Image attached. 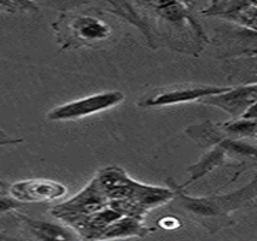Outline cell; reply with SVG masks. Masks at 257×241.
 Segmentation results:
<instances>
[{
  "label": "cell",
  "mask_w": 257,
  "mask_h": 241,
  "mask_svg": "<svg viewBox=\"0 0 257 241\" xmlns=\"http://www.w3.org/2000/svg\"><path fill=\"white\" fill-rule=\"evenodd\" d=\"M21 224L34 235L38 240H75L79 235L74 233V229H68L58 223L32 218L22 213H15Z\"/></svg>",
  "instance_id": "cell-9"
},
{
  "label": "cell",
  "mask_w": 257,
  "mask_h": 241,
  "mask_svg": "<svg viewBox=\"0 0 257 241\" xmlns=\"http://www.w3.org/2000/svg\"><path fill=\"white\" fill-rule=\"evenodd\" d=\"M0 8L10 13L15 10L37 11V7L32 0H0Z\"/></svg>",
  "instance_id": "cell-15"
},
{
  "label": "cell",
  "mask_w": 257,
  "mask_h": 241,
  "mask_svg": "<svg viewBox=\"0 0 257 241\" xmlns=\"http://www.w3.org/2000/svg\"><path fill=\"white\" fill-rule=\"evenodd\" d=\"M95 178L109 200L132 198L139 184L118 166H107L101 169Z\"/></svg>",
  "instance_id": "cell-8"
},
{
  "label": "cell",
  "mask_w": 257,
  "mask_h": 241,
  "mask_svg": "<svg viewBox=\"0 0 257 241\" xmlns=\"http://www.w3.org/2000/svg\"><path fill=\"white\" fill-rule=\"evenodd\" d=\"M151 4L154 5V8H158L161 7V5H164L167 4V3H169L170 0H150Z\"/></svg>",
  "instance_id": "cell-19"
},
{
  "label": "cell",
  "mask_w": 257,
  "mask_h": 241,
  "mask_svg": "<svg viewBox=\"0 0 257 241\" xmlns=\"http://www.w3.org/2000/svg\"><path fill=\"white\" fill-rule=\"evenodd\" d=\"M229 87L220 86L196 85V83H180L157 88L148 97L138 102L140 108H161V106L178 105L191 102H199L203 98L222 93Z\"/></svg>",
  "instance_id": "cell-3"
},
{
  "label": "cell",
  "mask_w": 257,
  "mask_h": 241,
  "mask_svg": "<svg viewBox=\"0 0 257 241\" xmlns=\"http://www.w3.org/2000/svg\"><path fill=\"white\" fill-rule=\"evenodd\" d=\"M220 129L226 134L227 138L231 139H255L257 130L256 120L247 118H232V120L219 123Z\"/></svg>",
  "instance_id": "cell-13"
},
{
  "label": "cell",
  "mask_w": 257,
  "mask_h": 241,
  "mask_svg": "<svg viewBox=\"0 0 257 241\" xmlns=\"http://www.w3.org/2000/svg\"><path fill=\"white\" fill-rule=\"evenodd\" d=\"M68 188L61 182L45 178H29L15 182L9 187V193L21 203H45L64 197Z\"/></svg>",
  "instance_id": "cell-6"
},
{
  "label": "cell",
  "mask_w": 257,
  "mask_h": 241,
  "mask_svg": "<svg viewBox=\"0 0 257 241\" xmlns=\"http://www.w3.org/2000/svg\"><path fill=\"white\" fill-rule=\"evenodd\" d=\"M22 141L23 139H11L5 135L3 132H0V146H4V145H16Z\"/></svg>",
  "instance_id": "cell-18"
},
{
  "label": "cell",
  "mask_w": 257,
  "mask_h": 241,
  "mask_svg": "<svg viewBox=\"0 0 257 241\" xmlns=\"http://www.w3.org/2000/svg\"><path fill=\"white\" fill-rule=\"evenodd\" d=\"M69 39L63 47L91 46L109 40L112 37V28L105 20L92 15H75L68 23Z\"/></svg>",
  "instance_id": "cell-4"
},
{
  "label": "cell",
  "mask_w": 257,
  "mask_h": 241,
  "mask_svg": "<svg viewBox=\"0 0 257 241\" xmlns=\"http://www.w3.org/2000/svg\"><path fill=\"white\" fill-rule=\"evenodd\" d=\"M185 133L198 142L201 146H216L227 138L226 134L220 129L219 123H213L209 121L203 122L201 124H193L186 128Z\"/></svg>",
  "instance_id": "cell-12"
},
{
  "label": "cell",
  "mask_w": 257,
  "mask_h": 241,
  "mask_svg": "<svg viewBox=\"0 0 257 241\" xmlns=\"http://www.w3.org/2000/svg\"><path fill=\"white\" fill-rule=\"evenodd\" d=\"M228 156L229 154L227 153V151L222 146H220V145L214 146L213 150H210L209 152L205 153L198 162L195 163L193 165L188 166L187 171L190 172L191 176L186 182L179 184V187H180V188H185V187L190 186V184L198 181L199 178L204 177L205 175L209 174V172L213 171L215 168L227 163Z\"/></svg>",
  "instance_id": "cell-11"
},
{
  "label": "cell",
  "mask_w": 257,
  "mask_h": 241,
  "mask_svg": "<svg viewBox=\"0 0 257 241\" xmlns=\"http://www.w3.org/2000/svg\"><path fill=\"white\" fill-rule=\"evenodd\" d=\"M0 11H4V10H3V9H2V8H0Z\"/></svg>",
  "instance_id": "cell-22"
},
{
  "label": "cell",
  "mask_w": 257,
  "mask_h": 241,
  "mask_svg": "<svg viewBox=\"0 0 257 241\" xmlns=\"http://www.w3.org/2000/svg\"><path fill=\"white\" fill-rule=\"evenodd\" d=\"M156 230V228L146 227L143 224V218L134 216L123 215L118 219L110 223L103 229L98 239H117V237L128 236H144L150 231Z\"/></svg>",
  "instance_id": "cell-10"
},
{
  "label": "cell",
  "mask_w": 257,
  "mask_h": 241,
  "mask_svg": "<svg viewBox=\"0 0 257 241\" xmlns=\"http://www.w3.org/2000/svg\"><path fill=\"white\" fill-rule=\"evenodd\" d=\"M155 10L157 11L158 15L163 20L168 21L173 25H181L185 21L192 23V25H197L192 17H191L190 13H188L190 9H187L184 4H181L179 0H170L167 4L155 8Z\"/></svg>",
  "instance_id": "cell-14"
},
{
  "label": "cell",
  "mask_w": 257,
  "mask_h": 241,
  "mask_svg": "<svg viewBox=\"0 0 257 241\" xmlns=\"http://www.w3.org/2000/svg\"><path fill=\"white\" fill-rule=\"evenodd\" d=\"M157 223L158 225H160V228L164 229V230H175V229L180 228L182 225L180 218L170 215L161 217L157 221Z\"/></svg>",
  "instance_id": "cell-17"
},
{
  "label": "cell",
  "mask_w": 257,
  "mask_h": 241,
  "mask_svg": "<svg viewBox=\"0 0 257 241\" xmlns=\"http://www.w3.org/2000/svg\"><path fill=\"white\" fill-rule=\"evenodd\" d=\"M167 183L174 192L170 201L174 203L175 209L180 210L191 221L207 228L210 233H215L223 227H231L234 223L232 219L233 213L255 201L257 194L256 180L234 192L209 197L187 195L184 188H180L172 178H168Z\"/></svg>",
  "instance_id": "cell-1"
},
{
  "label": "cell",
  "mask_w": 257,
  "mask_h": 241,
  "mask_svg": "<svg viewBox=\"0 0 257 241\" xmlns=\"http://www.w3.org/2000/svg\"><path fill=\"white\" fill-rule=\"evenodd\" d=\"M179 2H180L181 4H184L187 9H191L193 5H195L196 0H179Z\"/></svg>",
  "instance_id": "cell-20"
},
{
  "label": "cell",
  "mask_w": 257,
  "mask_h": 241,
  "mask_svg": "<svg viewBox=\"0 0 257 241\" xmlns=\"http://www.w3.org/2000/svg\"><path fill=\"white\" fill-rule=\"evenodd\" d=\"M124 100V94L119 91H106L73 100L50 110L46 118L49 121H73L87 116L99 114L117 106Z\"/></svg>",
  "instance_id": "cell-2"
},
{
  "label": "cell",
  "mask_w": 257,
  "mask_h": 241,
  "mask_svg": "<svg viewBox=\"0 0 257 241\" xmlns=\"http://www.w3.org/2000/svg\"><path fill=\"white\" fill-rule=\"evenodd\" d=\"M256 100L257 85L253 82L251 85L239 86L235 88L229 87L222 93L203 98L202 100H199V103L219 108L231 115L232 118H237L240 117L241 114L250 105L255 104Z\"/></svg>",
  "instance_id": "cell-7"
},
{
  "label": "cell",
  "mask_w": 257,
  "mask_h": 241,
  "mask_svg": "<svg viewBox=\"0 0 257 241\" xmlns=\"http://www.w3.org/2000/svg\"><path fill=\"white\" fill-rule=\"evenodd\" d=\"M9 239H14V237L8 234H4L3 231H0V240H9Z\"/></svg>",
  "instance_id": "cell-21"
},
{
  "label": "cell",
  "mask_w": 257,
  "mask_h": 241,
  "mask_svg": "<svg viewBox=\"0 0 257 241\" xmlns=\"http://www.w3.org/2000/svg\"><path fill=\"white\" fill-rule=\"evenodd\" d=\"M22 205L23 203L14 199L11 195L0 194V213L9 212V211H15L22 206Z\"/></svg>",
  "instance_id": "cell-16"
},
{
  "label": "cell",
  "mask_w": 257,
  "mask_h": 241,
  "mask_svg": "<svg viewBox=\"0 0 257 241\" xmlns=\"http://www.w3.org/2000/svg\"><path fill=\"white\" fill-rule=\"evenodd\" d=\"M109 201V198L106 197L97 178L94 177L75 197L52 207L51 213L63 221L67 217L89 215L95 211H99L107 206Z\"/></svg>",
  "instance_id": "cell-5"
}]
</instances>
